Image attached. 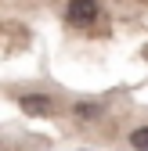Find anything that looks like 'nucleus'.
Returning a JSON list of instances; mask_svg holds the SVG:
<instances>
[{"label":"nucleus","mask_w":148,"mask_h":151,"mask_svg":"<svg viewBox=\"0 0 148 151\" xmlns=\"http://www.w3.org/2000/svg\"><path fill=\"white\" fill-rule=\"evenodd\" d=\"M72 115H76V122H98L101 119V104L98 101H76L72 104Z\"/></svg>","instance_id":"nucleus-3"},{"label":"nucleus","mask_w":148,"mask_h":151,"mask_svg":"<svg viewBox=\"0 0 148 151\" xmlns=\"http://www.w3.org/2000/svg\"><path fill=\"white\" fill-rule=\"evenodd\" d=\"M130 147H137V151H148V126H137L134 133H130Z\"/></svg>","instance_id":"nucleus-4"},{"label":"nucleus","mask_w":148,"mask_h":151,"mask_svg":"<svg viewBox=\"0 0 148 151\" xmlns=\"http://www.w3.org/2000/svg\"><path fill=\"white\" fill-rule=\"evenodd\" d=\"M18 104H22V111H29V115H51L54 111V101L44 97V93H25Z\"/></svg>","instance_id":"nucleus-2"},{"label":"nucleus","mask_w":148,"mask_h":151,"mask_svg":"<svg viewBox=\"0 0 148 151\" xmlns=\"http://www.w3.org/2000/svg\"><path fill=\"white\" fill-rule=\"evenodd\" d=\"M69 22L72 25H80V29H87V25H98L101 22V4L98 0H69Z\"/></svg>","instance_id":"nucleus-1"}]
</instances>
